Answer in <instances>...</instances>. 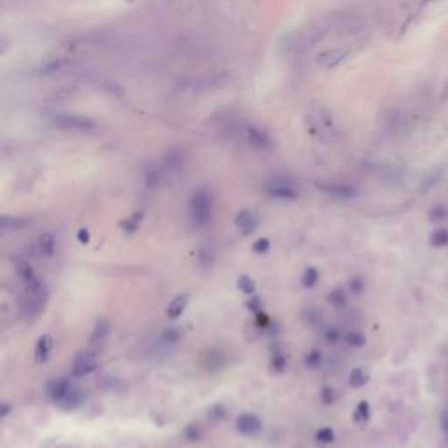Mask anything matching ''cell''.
Listing matches in <instances>:
<instances>
[{
  "mask_svg": "<svg viewBox=\"0 0 448 448\" xmlns=\"http://www.w3.org/2000/svg\"><path fill=\"white\" fill-rule=\"evenodd\" d=\"M191 217L198 226H203L212 219V196L207 189H200L191 198Z\"/></svg>",
  "mask_w": 448,
  "mask_h": 448,
  "instance_id": "obj_1",
  "label": "cell"
},
{
  "mask_svg": "<svg viewBox=\"0 0 448 448\" xmlns=\"http://www.w3.org/2000/svg\"><path fill=\"white\" fill-rule=\"evenodd\" d=\"M98 362L95 354H90V352H83L76 357L74 361V366H72V375L74 377H86V375H91V373L97 369Z\"/></svg>",
  "mask_w": 448,
  "mask_h": 448,
  "instance_id": "obj_2",
  "label": "cell"
},
{
  "mask_svg": "<svg viewBox=\"0 0 448 448\" xmlns=\"http://www.w3.org/2000/svg\"><path fill=\"white\" fill-rule=\"evenodd\" d=\"M235 424H237V431L240 434H244V436H252V434L261 431V420H259V417L249 412L240 413L237 417V422Z\"/></svg>",
  "mask_w": 448,
  "mask_h": 448,
  "instance_id": "obj_3",
  "label": "cell"
},
{
  "mask_svg": "<svg viewBox=\"0 0 448 448\" xmlns=\"http://www.w3.org/2000/svg\"><path fill=\"white\" fill-rule=\"evenodd\" d=\"M266 191H268L272 196L275 198H282V200H294L298 198V189L287 180H273L266 186Z\"/></svg>",
  "mask_w": 448,
  "mask_h": 448,
  "instance_id": "obj_4",
  "label": "cell"
},
{
  "mask_svg": "<svg viewBox=\"0 0 448 448\" xmlns=\"http://www.w3.org/2000/svg\"><path fill=\"white\" fill-rule=\"evenodd\" d=\"M72 389H74V385H72V382L68 378H58V380H53L47 384V396H49L51 401H54L58 405Z\"/></svg>",
  "mask_w": 448,
  "mask_h": 448,
  "instance_id": "obj_5",
  "label": "cell"
},
{
  "mask_svg": "<svg viewBox=\"0 0 448 448\" xmlns=\"http://www.w3.org/2000/svg\"><path fill=\"white\" fill-rule=\"evenodd\" d=\"M53 345H54V340L51 334H42V336H39V340H37V343H35V350H33V359H35V362H39V364L46 362L47 359H49L51 350H53Z\"/></svg>",
  "mask_w": 448,
  "mask_h": 448,
  "instance_id": "obj_6",
  "label": "cell"
},
{
  "mask_svg": "<svg viewBox=\"0 0 448 448\" xmlns=\"http://www.w3.org/2000/svg\"><path fill=\"white\" fill-rule=\"evenodd\" d=\"M258 217H256L254 214H252L251 210H242L238 212V215L235 217V226L238 228V230L242 231L244 235H249L252 233V231L258 228Z\"/></svg>",
  "mask_w": 448,
  "mask_h": 448,
  "instance_id": "obj_7",
  "label": "cell"
},
{
  "mask_svg": "<svg viewBox=\"0 0 448 448\" xmlns=\"http://www.w3.org/2000/svg\"><path fill=\"white\" fill-rule=\"evenodd\" d=\"M187 305H189V294L187 293L177 294L172 301H170L168 308H166V317H170V319H177L179 315H182L184 310L187 308Z\"/></svg>",
  "mask_w": 448,
  "mask_h": 448,
  "instance_id": "obj_8",
  "label": "cell"
},
{
  "mask_svg": "<svg viewBox=\"0 0 448 448\" xmlns=\"http://www.w3.org/2000/svg\"><path fill=\"white\" fill-rule=\"evenodd\" d=\"M54 249H56V240H54L53 233H44L39 237V252L46 258H51L54 254Z\"/></svg>",
  "mask_w": 448,
  "mask_h": 448,
  "instance_id": "obj_9",
  "label": "cell"
},
{
  "mask_svg": "<svg viewBox=\"0 0 448 448\" xmlns=\"http://www.w3.org/2000/svg\"><path fill=\"white\" fill-rule=\"evenodd\" d=\"M319 280H320V273H319V270L313 268V266H308L301 275V284H303V287H306V289H313Z\"/></svg>",
  "mask_w": 448,
  "mask_h": 448,
  "instance_id": "obj_10",
  "label": "cell"
},
{
  "mask_svg": "<svg viewBox=\"0 0 448 448\" xmlns=\"http://www.w3.org/2000/svg\"><path fill=\"white\" fill-rule=\"evenodd\" d=\"M368 380H369L368 373H366L364 369H361V368L352 369L350 375H348V384H350L354 389H359V387H362V385H366L368 384Z\"/></svg>",
  "mask_w": 448,
  "mask_h": 448,
  "instance_id": "obj_11",
  "label": "cell"
},
{
  "mask_svg": "<svg viewBox=\"0 0 448 448\" xmlns=\"http://www.w3.org/2000/svg\"><path fill=\"white\" fill-rule=\"evenodd\" d=\"M79 403H81V394H79V391L74 387L60 403H58V406H60L61 410H74Z\"/></svg>",
  "mask_w": 448,
  "mask_h": 448,
  "instance_id": "obj_12",
  "label": "cell"
},
{
  "mask_svg": "<svg viewBox=\"0 0 448 448\" xmlns=\"http://www.w3.org/2000/svg\"><path fill=\"white\" fill-rule=\"evenodd\" d=\"M369 417H371V406L368 401H361L354 410V422L364 424L369 420Z\"/></svg>",
  "mask_w": 448,
  "mask_h": 448,
  "instance_id": "obj_13",
  "label": "cell"
},
{
  "mask_svg": "<svg viewBox=\"0 0 448 448\" xmlns=\"http://www.w3.org/2000/svg\"><path fill=\"white\" fill-rule=\"evenodd\" d=\"M336 436H334V431L331 427H320L315 433V441L319 447H327V445L334 443Z\"/></svg>",
  "mask_w": 448,
  "mask_h": 448,
  "instance_id": "obj_14",
  "label": "cell"
},
{
  "mask_svg": "<svg viewBox=\"0 0 448 448\" xmlns=\"http://www.w3.org/2000/svg\"><path fill=\"white\" fill-rule=\"evenodd\" d=\"M140 222H142V214H133L121 222V230L125 231V233H135V231L139 230Z\"/></svg>",
  "mask_w": 448,
  "mask_h": 448,
  "instance_id": "obj_15",
  "label": "cell"
},
{
  "mask_svg": "<svg viewBox=\"0 0 448 448\" xmlns=\"http://www.w3.org/2000/svg\"><path fill=\"white\" fill-rule=\"evenodd\" d=\"M429 240L433 247H445V245H448V230L447 228H438L433 231Z\"/></svg>",
  "mask_w": 448,
  "mask_h": 448,
  "instance_id": "obj_16",
  "label": "cell"
},
{
  "mask_svg": "<svg viewBox=\"0 0 448 448\" xmlns=\"http://www.w3.org/2000/svg\"><path fill=\"white\" fill-rule=\"evenodd\" d=\"M320 364H322V352L320 350L313 348V350H310L308 354L305 355V366L308 369H317Z\"/></svg>",
  "mask_w": 448,
  "mask_h": 448,
  "instance_id": "obj_17",
  "label": "cell"
},
{
  "mask_svg": "<svg viewBox=\"0 0 448 448\" xmlns=\"http://www.w3.org/2000/svg\"><path fill=\"white\" fill-rule=\"evenodd\" d=\"M237 287L244 294H249V296H251V294H254V291H256V282L249 275H242V277H238V280H237Z\"/></svg>",
  "mask_w": 448,
  "mask_h": 448,
  "instance_id": "obj_18",
  "label": "cell"
},
{
  "mask_svg": "<svg viewBox=\"0 0 448 448\" xmlns=\"http://www.w3.org/2000/svg\"><path fill=\"white\" fill-rule=\"evenodd\" d=\"M327 301H329L333 306H343L345 303H347V296H345L343 289H341V287H336V289L331 291L329 296H327Z\"/></svg>",
  "mask_w": 448,
  "mask_h": 448,
  "instance_id": "obj_19",
  "label": "cell"
},
{
  "mask_svg": "<svg viewBox=\"0 0 448 448\" xmlns=\"http://www.w3.org/2000/svg\"><path fill=\"white\" fill-rule=\"evenodd\" d=\"M287 368V357L284 354H275L270 361V369L273 373H284Z\"/></svg>",
  "mask_w": 448,
  "mask_h": 448,
  "instance_id": "obj_20",
  "label": "cell"
},
{
  "mask_svg": "<svg viewBox=\"0 0 448 448\" xmlns=\"http://www.w3.org/2000/svg\"><path fill=\"white\" fill-rule=\"evenodd\" d=\"M26 224H28V221H25V219H11L7 217V215H4L2 217V228L4 230H21V228H25Z\"/></svg>",
  "mask_w": 448,
  "mask_h": 448,
  "instance_id": "obj_21",
  "label": "cell"
},
{
  "mask_svg": "<svg viewBox=\"0 0 448 448\" xmlns=\"http://www.w3.org/2000/svg\"><path fill=\"white\" fill-rule=\"evenodd\" d=\"M324 187V191H329V193H333V194H338V196H345V198H348V196H354L355 194V189L354 187H350V186H340V184H338V186H322Z\"/></svg>",
  "mask_w": 448,
  "mask_h": 448,
  "instance_id": "obj_22",
  "label": "cell"
},
{
  "mask_svg": "<svg viewBox=\"0 0 448 448\" xmlns=\"http://www.w3.org/2000/svg\"><path fill=\"white\" fill-rule=\"evenodd\" d=\"M61 125L67 126V128H79V130L93 128V125H91L90 121H86V119H77V118H65Z\"/></svg>",
  "mask_w": 448,
  "mask_h": 448,
  "instance_id": "obj_23",
  "label": "cell"
},
{
  "mask_svg": "<svg viewBox=\"0 0 448 448\" xmlns=\"http://www.w3.org/2000/svg\"><path fill=\"white\" fill-rule=\"evenodd\" d=\"M336 391H334L331 385H324L322 389H320V401L324 403V405H333V403H336Z\"/></svg>",
  "mask_w": 448,
  "mask_h": 448,
  "instance_id": "obj_24",
  "label": "cell"
},
{
  "mask_svg": "<svg viewBox=\"0 0 448 448\" xmlns=\"http://www.w3.org/2000/svg\"><path fill=\"white\" fill-rule=\"evenodd\" d=\"M270 247H272V242H270L266 237L258 238V240H256L254 244H252V251H254L258 256H265L266 252L270 251Z\"/></svg>",
  "mask_w": 448,
  "mask_h": 448,
  "instance_id": "obj_25",
  "label": "cell"
},
{
  "mask_svg": "<svg viewBox=\"0 0 448 448\" xmlns=\"http://www.w3.org/2000/svg\"><path fill=\"white\" fill-rule=\"evenodd\" d=\"M347 341L350 347H362V345L366 343V336L361 333V331H350V333L347 334Z\"/></svg>",
  "mask_w": 448,
  "mask_h": 448,
  "instance_id": "obj_26",
  "label": "cell"
},
{
  "mask_svg": "<svg viewBox=\"0 0 448 448\" xmlns=\"http://www.w3.org/2000/svg\"><path fill=\"white\" fill-rule=\"evenodd\" d=\"M184 438H186L187 441H198L201 438V429L198 424H191V426H187L186 429H184Z\"/></svg>",
  "mask_w": 448,
  "mask_h": 448,
  "instance_id": "obj_27",
  "label": "cell"
},
{
  "mask_svg": "<svg viewBox=\"0 0 448 448\" xmlns=\"http://www.w3.org/2000/svg\"><path fill=\"white\" fill-rule=\"evenodd\" d=\"M226 417V408L222 405H214L210 410H208V419L212 420V422H219V420H222Z\"/></svg>",
  "mask_w": 448,
  "mask_h": 448,
  "instance_id": "obj_28",
  "label": "cell"
},
{
  "mask_svg": "<svg viewBox=\"0 0 448 448\" xmlns=\"http://www.w3.org/2000/svg\"><path fill=\"white\" fill-rule=\"evenodd\" d=\"M429 219L433 222H438V221H443V219H447V208L441 207V205H436V207H433L429 210Z\"/></svg>",
  "mask_w": 448,
  "mask_h": 448,
  "instance_id": "obj_29",
  "label": "cell"
},
{
  "mask_svg": "<svg viewBox=\"0 0 448 448\" xmlns=\"http://www.w3.org/2000/svg\"><path fill=\"white\" fill-rule=\"evenodd\" d=\"M348 289L352 291L354 294H361L364 291V280L361 277H354V279L348 282Z\"/></svg>",
  "mask_w": 448,
  "mask_h": 448,
  "instance_id": "obj_30",
  "label": "cell"
},
{
  "mask_svg": "<svg viewBox=\"0 0 448 448\" xmlns=\"http://www.w3.org/2000/svg\"><path fill=\"white\" fill-rule=\"evenodd\" d=\"M245 306H247V308L256 315V313L261 312V298H259V296H252L251 299L245 303Z\"/></svg>",
  "mask_w": 448,
  "mask_h": 448,
  "instance_id": "obj_31",
  "label": "cell"
},
{
  "mask_svg": "<svg viewBox=\"0 0 448 448\" xmlns=\"http://www.w3.org/2000/svg\"><path fill=\"white\" fill-rule=\"evenodd\" d=\"M76 238H77V242H79L81 245H88V244H90V242H91V233H90V230H88V228H81V230L77 231Z\"/></svg>",
  "mask_w": 448,
  "mask_h": 448,
  "instance_id": "obj_32",
  "label": "cell"
},
{
  "mask_svg": "<svg viewBox=\"0 0 448 448\" xmlns=\"http://www.w3.org/2000/svg\"><path fill=\"white\" fill-rule=\"evenodd\" d=\"M179 338H180L179 327H168V331L165 333V340L170 341V343H175Z\"/></svg>",
  "mask_w": 448,
  "mask_h": 448,
  "instance_id": "obj_33",
  "label": "cell"
},
{
  "mask_svg": "<svg viewBox=\"0 0 448 448\" xmlns=\"http://www.w3.org/2000/svg\"><path fill=\"white\" fill-rule=\"evenodd\" d=\"M326 340L329 341V343H336V341L340 340V333H338L336 329H329L326 333Z\"/></svg>",
  "mask_w": 448,
  "mask_h": 448,
  "instance_id": "obj_34",
  "label": "cell"
},
{
  "mask_svg": "<svg viewBox=\"0 0 448 448\" xmlns=\"http://www.w3.org/2000/svg\"><path fill=\"white\" fill-rule=\"evenodd\" d=\"M440 424H441V429H443L445 433L448 434V410H445V412L441 413V417H440Z\"/></svg>",
  "mask_w": 448,
  "mask_h": 448,
  "instance_id": "obj_35",
  "label": "cell"
},
{
  "mask_svg": "<svg viewBox=\"0 0 448 448\" xmlns=\"http://www.w3.org/2000/svg\"><path fill=\"white\" fill-rule=\"evenodd\" d=\"M2 415H4V417H7V415H9V406H7V405L2 406Z\"/></svg>",
  "mask_w": 448,
  "mask_h": 448,
  "instance_id": "obj_36",
  "label": "cell"
}]
</instances>
